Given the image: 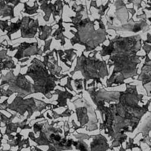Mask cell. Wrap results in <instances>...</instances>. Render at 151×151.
I'll list each match as a JSON object with an SVG mask.
<instances>
[{
  "instance_id": "cell-1",
  "label": "cell",
  "mask_w": 151,
  "mask_h": 151,
  "mask_svg": "<svg viewBox=\"0 0 151 151\" xmlns=\"http://www.w3.org/2000/svg\"><path fill=\"white\" fill-rule=\"evenodd\" d=\"M126 87L124 91H107L97 86L86 90L100 113L103 122L99 129L111 137L112 148L122 146L127 138L126 133L136 129L151 102L150 99L146 104L139 105V102L143 103V94H139L137 86L130 83H126Z\"/></svg>"
},
{
  "instance_id": "cell-38",
  "label": "cell",
  "mask_w": 151,
  "mask_h": 151,
  "mask_svg": "<svg viewBox=\"0 0 151 151\" xmlns=\"http://www.w3.org/2000/svg\"><path fill=\"white\" fill-rule=\"evenodd\" d=\"M8 99H5L2 103H0V110H5V111H8L7 109V107L8 106ZM9 113V112H8Z\"/></svg>"
},
{
  "instance_id": "cell-21",
  "label": "cell",
  "mask_w": 151,
  "mask_h": 151,
  "mask_svg": "<svg viewBox=\"0 0 151 151\" xmlns=\"http://www.w3.org/2000/svg\"><path fill=\"white\" fill-rule=\"evenodd\" d=\"M63 18L61 17L60 19H59V21L57 22V23H56V25H58V28L51 35L52 37H55V40L61 41L60 44H61V46H62V47L64 46L65 44V38L68 39V38H67L66 36H65L63 34L65 32V27L63 25Z\"/></svg>"
},
{
  "instance_id": "cell-5",
  "label": "cell",
  "mask_w": 151,
  "mask_h": 151,
  "mask_svg": "<svg viewBox=\"0 0 151 151\" xmlns=\"http://www.w3.org/2000/svg\"><path fill=\"white\" fill-rule=\"evenodd\" d=\"M24 75L30 77L33 80L34 93H41L48 99L52 97V93L51 91H54L57 86L55 81L60 82L61 80L64 78H57L55 76L50 74L43 62L37 58H34L31 61V64Z\"/></svg>"
},
{
  "instance_id": "cell-29",
  "label": "cell",
  "mask_w": 151,
  "mask_h": 151,
  "mask_svg": "<svg viewBox=\"0 0 151 151\" xmlns=\"http://www.w3.org/2000/svg\"><path fill=\"white\" fill-rule=\"evenodd\" d=\"M73 145L77 150H80V151H88V146L84 142H83V140H80L78 141H74Z\"/></svg>"
},
{
  "instance_id": "cell-51",
  "label": "cell",
  "mask_w": 151,
  "mask_h": 151,
  "mask_svg": "<svg viewBox=\"0 0 151 151\" xmlns=\"http://www.w3.org/2000/svg\"><path fill=\"white\" fill-rule=\"evenodd\" d=\"M150 100H151V99H150Z\"/></svg>"
},
{
  "instance_id": "cell-31",
  "label": "cell",
  "mask_w": 151,
  "mask_h": 151,
  "mask_svg": "<svg viewBox=\"0 0 151 151\" xmlns=\"http://www.w3.org/2000/svg\"><path fill=\"white\" fill-rule=\"evenodd\" d=\"M86 5H84L83 4L77 5L76 3L73 4L71 6V9L73 11L76 12H83L85 11V8H86Z\"/></svg>"
},
{
  "instance_id": "cell-13",
  "label": "cell",
  "mask_w": 151,
  "mask_h": 151,
  "mask_svg": "<svg viewBox=\"0 0 151 151\" xmlns=\"http://www.w3.org/2000/svg\"><path fill=\"white\" fill-rule=\"evenodd\" d=\"M21 37L23 38H33L37 33L39 27L38 19L35 20L33 18L25 16L21 19Z\"/></svg>"
},
{
  "instance_id": "cell-2",
  "label": "cell",
  "mask_w": 151,
  "mask_h": 151,
  "mask_svg": "<svg viewBox=\"0 0 151 151\" xmlns=\"http://www.w3.org/2000/svg\"><path fill=\"white\" fill-rule=\"evenodd\" d=\"M107 40L109 45L102 44L100 52L101 57L110 56L107 65L109 68L113 66L112 74L106 80V87L123 84L127 78L134 80V77L139 75L137 65L141 63L140 58H145V55H137L143 45L140 35L126 37L118 35L111 40L109 38Z\"/></svg>"
},
{
  "instance_id": "cell-30",
  "label": "cell",
  "mask_w": 151,
  "mask_h": 151,
  "mask_svg": "<svg viewBox=\"0 0 151 151\" xmlns=\"http://www.w3.org/2000/svg\"><path fill=\"white\" fill-rule=\"evenodd\" d=\"M111 1H109L107 2V4L104 5H103V4H101L100 6H98L97 8V9L99 10V12H98V14L100 15V17H101L102 16H103L104 14H105V12L109 8V5L110 3H111Z\"/></svg>"
},
{
  "instance_id": "cell-33",
  "label": "cell",
  "mask_w": 151,
  "mask_h": 151,
  "mask_svg": "<svg viewBox=\"0 0 151 151\" xmlns=\"http://www.w3.org/2000/svg\"><path fill=\"white\" fill-rule=\"evenodd\" d=\"M73 80H74V79H73L71 77H70V76L67 77V83L64 86V88H66L67 89H68V90H70V91H74V92H75V93H76V94H77V95H78V93L76 92V90H73V88L72 87V86H71V82L72 81H73Z\"/></svg>"
},
{
  "instance_id": "cell-12",
  "label": "cell",
  "mask_w": 151,
  "mask_h": 151,
  "mask_svg": "<svg viewBox=\"0 0 151 151\" xmlns=\"http://www.w3.org/2000/svg\"><path fill=\"white\" fill-rule=\"evenodd\" d=\"M44 61H42L44 65L47 68L48 71H50V74L51 75L56 76L59 78L61 77H68V74H61L60 73L62 70V67L59 66L58 64V52L55 48H53V50L47 53L43 56Z\"/></svg>"
},
{
  "instance_id": "cell-45",
  "label": "cell",
  "mask_w": 151,
  "mask_h": 151,
  "mask_svg": "<svg viewBox=\"0 0 151 151\" xmlns=\"http://www.w3.org/2000/svg\"><path fill=\"white\" fill-rule=\"evenodd\" d=\"M7 45H5L4 44H3L2 42H0V48L2 47V48H5V47Z\"/></svg>"
},
{
  "instance_id": "cell-32",
  "label": "cell",
  "mask_w": 151,
  "mask_h": 151,
  "mask_svg": "<svg viewBox=\"0 0 151 151\" xmlns=\"http://www.w3.org/2000/svg\"><path fill=\"white\" fill-rule=\"evenodd\" d=\"M133 140H134V138H131V137L129 138V142H126V149H125L126 150H127V149L132 150V149L134 147H138V148L141 149L140 146L133 143Z\"/></svg>"
},
{
  "instance_id": "cell-49",
  "label": "cell",
  "mask_w": 151,
  "mask_h": 151,
  "mask_svg": "<svg viewBox=\"0 0 151 151\" xmlns=\"http://www.w3.org/2000/svg\"><path fill=\"white\" fill-rule=\"evenodd\" d=\"M47 117H48V119H52V117L49 115V114H48V113H47Z\"/></svg>"
},
{
  "instance_id": "cell-14",
  "label": "cell",
  "mask_w": 151,
  "mask_h": 151,
  "mask_svg": "<svg viewBox=\"0 0 151 151\" xmlns=\"http://www.w3.org/2000/svg\"><path fill=\"white\" fill-rule=\"evenodd\" d=\"M137 80L142 81V86L146 90L147 96H151V66L143 65Z\"/></svg>"
},
{
  "instance_id": "cell-11",
  "label": "cell",
  "mask_w": 151,
  "mask_h": 151,
  "mask_svg": "<svg viewBox=\"0 0 151 151\" xmlns=\"http://www.w3.org/2000/svg\"><path fill=\"white\" fill-rule=\"evenodd\" d=\"M38 2L41 4L40 5V9L43 11L45 13V15L43 17V19L45 22H48L50 20L51 14H52L53 19L54 21H56L55 17L59 16L62 17L63 14V7L62 1H55L52 4V1H42L40 0Z\"/></svg>"
},
{
  "instance_id": "cell-19",
  "label": "cell",
  "mask_w": 151,
  "mask_h": 151,
  "mask_svg": "<svg viewBox=\"0 0 151 151\" xmlns=\"http://www.w3.org/2000/svg\"><path fill=\"white\" fill-rule=\"evenodd\" d=\"M75 51H77V50L74 48H70L64 51L61 50H57L60 61L64 63L70 68H71V65L74 60V58L73 59L74 55L77 56V53L74 52Z\"/></svg>"
},
{
  "instance_id": "cell-36",
  "label": "cell",
  "mask_w": 151,
  "mask_h": 151,
  "mask_svg": "<svg viewBox=\"0 0 151 151\" xmlns=\"http://www.w3.org/2000/svg\"><path fill=\"white\" fill-rule=\"evenodd\" d=\"M0 90L1 91V93H2V95H3V96L6 97H8V98L11 95H12V94H14V93L12 90L8 89V88L6 90H5L4 89V88L0 87Z\"/></svg>"
},
{
  "instance_id": "cell-24",
  "label": "cell",
  "mask_w": 151,
  "mask_h": 151,
  "mask_svg": "<svg viewBox=\"0 0 151 151\" xmlns=\"http://www.w3.org/2000/svg\"><path fill=\"white\" fill-rule=\"evenodd\" d=\"M142 49L145 52V60L143 64V65L151 66V45H149L147 43H145L142 41Z\"/></svg>"
},
{
  "instance_id": "cell-47",
  "label": "cell",
  "mask_w": 151,
  "mask_h": 151,
  "mask_svg": "<svg viewBox=\"0 0 151 151\" xmlns=\"http://www.w3.org/2000/svg\"><path fill=\"white\" fill-rule=\"evenodd\" d=\"M63 2H64V4H66V5H67L68 6V8H70V5H69V4H68V3H67L66 1H63Z\"/></svg>"
},
{
  "instance_id": "cell-20",
  "label": "cell",
  "mask_w": 151,
  "mask_h": 151,
  "mask_svg": "<svg viewBox=\"0 0 151 151\" xmlns=\"http://www.w3.org/2000/svg\"><path fill=\"white\" fill-rule=\"evenodd\" d=\"M64 91H61L59 89L54 90V93L52 94H57L58 96V99L55 100L57 102V104H56L58 107H68L67 103V100L69 99L71 100L75 96H74L73 94L70 93L66 88H64Z\"/></svg>"
},
{
  "instance_id": "cell-39",
  "label": "cell",
  "mask_w": 151,
  "mask_h": 151,
  "mask_svg": "<svg viewBox=\"0 0 151 151\" xmlns=\"http://www.w3.org/2000/svg\"><path fill=\"white\" fill-rule=\"evenodd\" d=\"M142 2L143 1H127L128 3L133 4V6H136L137 7V9H139V8L142 7L141 5Z\"/></svg>"
},
{
  "instance_id": "cell-6",
  "label": "cell",
  "mask_w": 151,
  "mask_h": 151,
  "mask_svg": "<svg viewBox=\"0 0 151 151\" xmlns=\"http://www.w3.org/2000/svg\"><path fill=\"white\" fill-rule=\"evenodd\" d=\"M71 102L75 106L77 120L80 124L78 129L84 128L86 126V130L90 132L98 129L99 120L95 110L93 106L83 97V94L81 97Z\"/></svg>"
},
{
  "instance_id": "cell-15",
  "label": "cell",
  "mask_w": 151,
  "mask_h": 151,
  "mask_svg": "<svg viewBox=\"0 0 151 151\" xmlns=\"http://www.w3.org/2000/svg\"><path fill=\"white\" fill-rule=\"evenodd\" d=\"M137 135L142 133L143 138L140 140V142L151 143V111L149 114L145 118L143 123L136 130Z\"/></svg>"
},
{
  "instance_id": "cell-18",
  "label": "cell",
  "mask_w": 151,
  "mask_h": 151,
  "mask_svg": "<svg viewBox=\"0 0 151 151\" xmlns=\"http://www.w3.org/2000/svg\"><path fill=\"white\" fill-rule=\"evenodd\" d=\"M10 21L8 19L6 20H1L0 19V29L2 30V32H4L5 31H7V33L5 34L7 35L10 41H12V39L11 38V34H14L15 32L18 31L19 29L21 28V19L18 18L16 22H11L9 25L8 24V22Z\"/></svg>"
},
{
  "instance_id": "cell-27",
  "label": "cell",
  "mask_w": 151,
  "mask_h": 151,
  "mask_svg": "<svg viewBox=\"0 0 151 151\" xmlns=\"http://www.w3.org/2000/svg\"><path fill=\"white\" fill-rule=\"evenodd\" d=\"M52 111V117L54 119H56L58 117H70L73 113H74V111L73 110H70L69 109L68 107L67 108V109L64 111L61 114H57L55 111H53V110H51Z\"/></svg>"
},
{
  "instance_id": "cell-8",
  "label": "cell",
  "mask_w": 151,
  "mask_h": 151,
  "mask_svg": "<svg viewBox=\"0 0 151 151\" xmlns=\"http://www.w3.org/2000/svg\"><path fill=\"white\" fill-rule=\"evenodd\" d=\"M7 109L18 113L22 116L26 111H28L27 119H29L35 111H38L35 98L31 97L28 99H23L22 97L18 95L15 97L13 101L9 104Z\"/></svg>"
},
{
  "instance_id": "cell-44",
  "label": "cell",
  "mask_w": 151,
  "mask_h": 151,
  "mask_svg": "<svg viewBox=\"0 0 151 151\" xmlns=\"http://www.w3.org/2000/svg\"><path fill=\"white\" fill-rule=\"evenodd\" d=\"M28 60H29V58H25V59H23V60H18V61H19V62H21V63H24V62H25V61H28Z\"/></svg>"
},
{
  "instance_id": "cell-37",
  "label": "cell",
  "mask_w": 151,
  "mask_h": 151,
  "mask_svg": "<svg viewBox=\"0 0 151 151\" xmlns=\"http://www.w3.org/2000/svg\"><path fill=\"white\" fill-rule=\"evenodd\" d=\"M7 50L2 49L0 51V64L4 60L6 59L8 57V55H7Z\"/></svg>"
},
{
  "instance_id": "cell-50",
  "label": "cell",
  "mask_w": 151,
  "mask_h": 151,
  "mask_svg": "<svg viewBox=\"0 0 151 151\" xmlns=\"http://www.w3.org/2000/svg\"><path fill=\"white\" fill-rule=\"evenodd\" d=\"M2 96H3V95H2V93H1V91L0 90V97H2Z\"/></svg>"
},
{
  "instance_id": "cell-42",
  "label": "cell",
  "mask_w": 151,
  "mask_h": 151,
  "mask_svg": "<svg viewBox=\"0 0 151 151\" xmlns=\"http://www.w3.org/2000/svg\"><path fill=\"white\" fill-rule=\"evenodd\" d=\"M143 41L144 42L147 43V44L151 43V35L149 33H147V39H146V40H145V41L143 40Z\"/></svg>"
},
{
  "instance_id": "cell-46",
  "label": "cell",
  "mask_w": 151,
  "mask_h": 151,
  "mask_svg": "<svg viewBox=\"0 0 151 151\" xmlns=\"http://www.w3.org/2000/svg\"><path fill=\"white\" fill-rule=\"evenodd\" d=\"M125 150H126V149H124L123 147V146H120V149L119 151H125Z\"/></svg>"
},
{
  "instance_id": "cell-16",
  "label": "cell",
  "mask_w": 151,
  "mask_h": 151,
  "mask_svg": "<svg viewBox=\"0 0 151 151\" xmlns=\"http://www.w3.org/2000/svg\"><path fill=\"white\" fill-rule=\"evenodd\" d=\"M114 6L116 7L114 14L117 19L119 21L121 25L127 23L129 19V11L124 2L123 1H114Z\"/></svg>"
},
{
  "instance_id": "cell-48",
  "label": "cell",
  "mask_w": 151,
  "mask_h": 151,
  "mask_svg": "<svg viewBox=\"0 0 151 151\" xmlns=\"http://www.w3.org/2000/svg\"><path fill=\"white\" fill-rule=\"evenodd\" d=\"M27 65H28L27 64H25V65H20V68H24V67H27Z\"/></svg>"
},
{
  "instance_id": "cell-4",
  "label": "cell",
  "mask_w": 151,
  "mask_h": 151,
  "mask_svg": "<svg viewBox=\"0 0 151 151\" xmlns=\"http://www.w3.org/2000/svg\"><path fill=\"white\" fill-rule=\"evenodd\" d=\"M99 51L94 50L93 52V56H90L91 53L86 57L84 51L82 52L81 56H77V64L74 69L70 73L71 76L76 71H81L84 77L83 84L85 91L87 89V82L90 80L93 81L87 85V87L97 85L99 83L103 86L101 79H104L105 77L109 75L107 68V65L105 60H100L96 57V54Z\"/></svg>"
},
{
  "instance_id": "cell-28",
  "label": "cell",
  "mask_w": 151,
  "mask_h": 151,
  "mask_svg": "<svg viewBox=\"0 0 151 151\" xmlns=\"http://www.w3.org/2000/svg\"><path fill=\"white\" fill-rule=\"evenodd\" d=\"M35 101L37 102V107L38 109V111L41 113L44 109H45L47 107L50 108L51 106H52V104L51 103H46L44 101L38 100L37 99H35Z\"/></svg>"
},
{
  "instance_id": "cell-43",
  "label": "cell",
  "mask_w": 151,
  "mask_h": 151,
  "mask_svg": "<svg viewBox=\"0 0 151 151\" xmlns=\"http://www.w3.org/2000/svg\"><path fill=\"white\" fill-rule=\"evenodd\" d=\"M44 113H41L40 115L37 116L36 117H35V119H32V120H36V119H40V118H44V119H45V117H44Z\"/></svg>"
},
{
  "instance_id": "cell-41",
  "label": "cell",
  "mask_w": 151,
  "mask_h": 151,
  "mask_svg": "<svg viewBox=\"0 0 151 151\" xmlns=\"http://www.w3.org/2000/svg\"><path fill=\"white\" fill-rule=\"evenodd\" d=\"M5 2H6V4H9V3L12 4L14 5V6H17L19 4L22 3L21 1H17V0H14V1H5Z\"/></svg>"
},
{
  "instance_id": "cell-9",
  "label": "cell",
  "mask_w": 151,
  "mask_h": 151,
  "mask_svg": "<svg viewBox=\"0 0 151 151\" xmlns=\"http://www.w3.org/2000/svg\"><path fill=\"white\" fill-rule=\"evenodd\" d=\"M6 50H9L11 51H13L17 50V53L14 55V58L17 59L18 61L20 59L27 57L29 58L32 55H42L43 52L41 48H38V41L34 42H21L19 45L16 47H13L12 45H7L5 47Z\"/></svg>"
},
{
  "instance_id": "cell-34",
  "label": "cell",
  "mask_w": 151,
  "mask_h": 151,
  "mask_svg": "<svg viewBox=\"0 0 151 151\" xmlns=\"http://www.w3.org/2000/svg\"><path fill=\"white\" fill-rule=\"evenodd\" d=\"M76 90H81L84 88V87L83 86L82 84V82L83 81V78H80V79H76L73 80Z\"/></svg>"
},
{
  "instance_id": "cell-7",
  "label": "cell",
  "mask_w": 151,
  "mask_h": 151,
  "mask_svg": "<svg viewBox=\"0 0 151 151\" xmlns=\"http://www.w3.org/2000/svg\"><path fill=\"white\" fill-rule=\"evenodd\" d=\"M6 85L8 86V89L12 90L14 93H17L18 96L22 98L34 93L33 84L25 78L24 74H22L21 73H19L18 76H15L12 70H11L4 76L0 87L4 88Z\"/></svg>"
},
{
  "instance_id": "cell-22",
  "label": "cell",
  "mask_w": 151,
  "mask_h": 151,
  "mask_svg": "<svg viewBox=\"0 0 151 151\" xmlns=\"http://www.w3.org/2000/svg\"><path fill=\"white\" fill-rule=\"evenodd\" d=\"M56 24H54L52 25H40L38 27L39 29V35H38V39L42 41H45L51 35V32L52 31V27L55 25Z\"/></svg>"
},
{
  "instance_id": "cell-26",
  "label": "cell",
  "mask_w": 151,
  "mask_h": 151,
  "mask_svg": "<svg viewBox=\"0 0 151 151\" xmlns=\"http://www.w3.org/2000/svg\"><path fill=\"white\" fill-rule=\"evenodd\" d=\"M17 67L16 65L14 64V62L12 60V57L11 56H8V57L6 59L5 61H2L0 64V72L6 68H9L11 70L15 69Z\"/></svg>"
},
{
  "instance_id": "cell-35",
  "label": "cell",
  "mask_w": 151,
  "mask_h": 151,
  "mask_svg": "<svg viewBox=\"0 0 151 151\" xmlns=\"http://www.w3.org/2000/svg\"><path fill=\"white\" fill-rule=\"evenodd\" d=\"M52 38H50L48 41H44L45 44H44V49L42 50L43 53L46 52L47 51H50V45H51V44L52 42Z\"/></svg>"
},
{
  "instance_id": "cell-17",
  "label": "cell",
  "mask_w": 151,
  "mask_h": 151,
  "mask_svg": "<svg viewBox=\"0 0 151 151\" xmlns=\"http://www.w3.org/2000/svg\"><path fill=\"white\" fill-rule=\"evenodd\" d=\"M93 141L90 143V151H106L110 147L107 139L101 134L90 136Z\"/></svg>"
},
{
  "instance_id": "cell-3",
  "label": "cell",
  "mask_w": 151,
  "mask_h": 151,
  "mask_svg": "<svg viewBox=\"0 0 151 151\" xmlns=\"http://www.w3.org/2000/svg\"><path fill=\"white\" fill-rule=\"evenodd\" d=\"M83 17L82 12H76L75 17H70L71 22L64 21V22L72 24L70 27L77 29V32L72 29L70 30V32L74 35L70 39L72 46L78 44L85 47L84 52L93 51L107 40V36L111 35L106 32L103 22L98 28H95L96 22L98 19L91 21L88 17V13L86 18L82 19Z\"/></svg>"
},
{
  "instance_id": "cell-10",
  "label": "cell",
  "mask_w": 151,
  "mask_h": 151,
  "mask_svg": "<svg viewBox=\"0 0 151 151\" xmlns=\"http://www.w3.org/2000/svg\"><path fill=\"white\" fill-rule=\"evenodd\" d=\"M107 29H113L116 32L118 31H130L137 33L140 31L145 32L150 29V25L147 22L146 19H139L138 22H137L134 21L132 17L129 19L127 23L118 26L112 25L108 20H107Z\"/></svg>"
},
{
  "instance_id": "cell-25",
  "label": "cell",
  "mask_w": 151,
  "mask_h": 151,
  "mask_svg": "<svg viewBox=\"0 0 151 151\" xmlns=\"http://www.w3.org/2000/svg\"><path fill=\"white\" fill-rule=\"evenodd\" d=\"M38 1H34V5L32 6H30L27 4V2H25L24 3V10L21 11V12H23L25 14H27L28 15H32L34 14H38V12H37V10L38 9L40 5L37 4Z\"/></svg>"
},
{
  "instance_id": "cell-40",
  "label": "cell",
  "mask_w": 151,
  "mask_h": 151,
  "mask_svg": "<svg viewBox=\"0 0 151 151\" xmlns=\"http://www.w3.org/2000/svg\"><path fill=\"white\" fill-rule=\"evenodd\" d=\"M146 4L149 5V6H146L145 7V9H147L148 11H151V1H146ZM148 21L151 23V17L148 18Z\"/></svg>"
},
{
  "instance_id": "cell-23",
  "label": "cell",
  "mask_w": 151,
  "mask_h": 151,
  "mask_svg": "<svg viewBox=\"0 0 151 151\" xmlns=\"http://www.w3.org/2000/svg\"><path fill=\"white\" fill-rule=\"evenodd\" d=\"M15 7V6L8 5V4H6L5 2L0 11V17H1L2 18L9 17L10 21H11L12 19L15 17L14 12V9Z\"/></svg>"
}]
</instances>
